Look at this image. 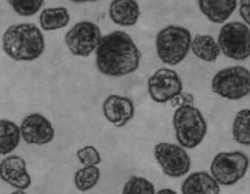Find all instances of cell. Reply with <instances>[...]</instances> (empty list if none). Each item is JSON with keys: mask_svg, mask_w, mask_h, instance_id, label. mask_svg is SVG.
<instances>
[{"mask_svg": "<svg viewBox=\"0 0 250 194\" xmlns=\"http://www.w3.org/2000/svg\"><path fill=\"white\" fill-rule=\"evenodd\" d=\"M142 54L131 36L115 31L102 37L96 49V65L102 74L124 77L138 69Z\"/></svg>", "mask_w": 250, "mask_h": 194, "instance_id": "cell-1", "label": "cell"}, {"mask_svg": "<svg viewBox=\"0 0 250 194\" xmlns=\"http://www.w3.org/2000/svg\"><path fill=\"white\" fill-rule=\"evenodd\" d=\"M45 46L43 33L33 23L11 25L2 39L4 52L16 61L29 62L39 59L43 55Z\"/></svg>", "mask_w": 250, "mask_h": 194, "instance_id": "cell-2", "label": "cell"}, {"mask_svg": "<svg viewBox=\"0 0 250 194\" xmlns=\"http://www.w3.org/2000/svg\"><path fill=\"white\" fill-rule=\"evenodd\" d=\"M173 126L178 143L187 149L200 145L208 131L207 122L201 112L188 104L183 105L175 110Z\"/></svg>", "mask_w": 250, "mask_h": 194, "instance_id": "cell-3", "label": "cell"}, {"mask_svg": "<svg viewBox=\"0 0 250 194\" xmlns=\"http://www.w3.org/2000/svg\"><path fill=\"white\" fill-rule=\"evenodd\" d=\"M191 41L192 37L188 29L178 25L167 26L156 36L158 57L167 65H178L188 55Z\"/></svg>", "mask_w": 250, "mask_h": 194, "instance_id": "cell-4", "label": "cell"}, {"mask_svg": "<svg viewBox=\"0 0 250 194\" xmlns=\"http://www.w3.org/2000/svg\"><path fill=\"white\" fill-rule=\"evenodd\" d=\"M211 89L223 98L241 100L250 94V71L243 66L220 70L212 78Z\"/></svg>", "mask_w": 250, "mask_h": 194, "instance_id": "cell-5", "label": "cell"}, {"mask_svg": "<svg viewBox=\"0 0 250 194\" xmlns=\"http://www.w3.org/2000/svg\"><path fill=\"white\" fill-rule=\"evenodd\" d=\"M218 43L225 56L234 60H245L250 56V30L247 24L231 21L222 26Z\"/></svg>", "mask_w": 250, "mask_h": 194, "instance_id": "cell-6", "label": "cell"}, {"mask_svg": "<svg viewBox=\"0 0 250 194\" xmlns=\"http://www.w3.org/2000/svg\"><path fill=\"white\" fill-rule=\"evenodd\" d=\"M250 166V159L240 151L222 152L212 160L211 175L219 185L229 186L245 176Z\"/></svg>", "mask_w": 250, "mask_h": 194, "instance_id": "cell-7", "label": "cell"}, {"mask_svg": "<svg viewBox=\"0 0 250 194\" xmlns=\"http://www.w3.org/2000/svg\"><path fill=\"white\" fill-rule=\"evenodd\" d=\"M102 39L100 27L88 21L77 23L65 36V44L70 52L82 58L90 56L97 49Z\"/></svg>", "mask_w": 250, "mask_h": 194, "instance_id": "cell-8", "label": "cell"}, {"mask_svg": "<svg viewBox=\"0 0 250 194\" xmlns=\"http://www.w3.org/2000/svg\"><path fill=\"white\" fill-rule=\"evenodd\" d=\"M154 157L164 173L169 177H181L187 175L191 168L189 155L181 145L159 143L154 147Z\"/></svg>", "mask_w": 250, "mask_h": 194, "instance_id": "cell-9", "label": "cell"}, {"mask_svg": "<svg viewBox=\"0 0 250 194\" xmlns=\"http://www.w3.org/2000/svg\"><path fill=\"white\" fill-rule=\"evenodd\" d=\"M147 90L153 101L165 103L181 94L183 83L174 70L159 68L148 78Z\"/></svg>", "mask_w": 250, "mask_h": 194, "instance_id": "cell-10", "label": "cell"}, {"mask_svg": "<svg viewBox=\"0 0 250 194\" xmlns=\"http://www.w3.org/2000/svg\"><path fill=\"white\" fill-rule=\"evenodd\" d=\"M21 136L27 144L43 145L55 138V129L49 119L39 113L26 116L21 124Z\"/></svg>", "mask_w": 250, "mask_h": 194, "instance_id": "cell-11", "label": "cell"}, {"mask_svg": "<svg viewBox=\"0 0 250 194\" xmlns=\"http://www.w3.org/2000/svg\"><path fill=\"white\" fill-rule=\"evenodd\" d=\"M0 176L2 180L17 189L26 190L31 185L30 175L25 160L18 155H11L0 164Z\"/></svg>", "mask_w": 250, "mask_h": 194, "instance_id": "cell-12", "label": "cell"}, {"mask_svg": "<svg viewBox=\"0 0 250 194\" xmlns=\"http://www.w3.org/2000/svg\"><path fill=\"white\" fill-rule=\"evenodd\" d=\"M104 115L106 119L117 128L125 126L134 117V103L127 97L111 95L104 101Z\"/></svg>", "mask_w": 250, "mask_h": 194, "instance_id": "cell-13", "label": "cell"}, {"mask_svg": "<svg viewBox=\"0 0 250 194\" xmlns=\"http://www.w3.org/2000/svg\"><path fill=\"white\" fill-rule=\"evenodd\" d=\"M109 14L115 24L131 27L140 18V5L136 0H113L109 5Z\"/></svg>", "mask_w": 250, "mask_h": 194, "instance_id": "cell-14", "label": "cell"}, {"mask_svg": "<svg viewBox=\"0 0 250 194\" xmlns=\"http://www.w3.org/2000/svg\"><path fill=\"white\" fill-rule=\"evenodd\" d=\"M202 14L215 24H223L236 9L237 0H197Z\"/></svg>", "mask_w": 250, "mask_h": 194, "instance_id": "cell-15", "label": "cell"}, {"mask_svg": "<svg viewBox=\"0 0 250 194\" xmlns=\"http://www.w3.org/2000/svg\"><path fill=\"white\" fill-rule=\"evenodd\" d=\"M219 182L206 172L191 174L181 185L183 194H214L220 193Z\"/></svg>", "mask_w": 250, "mask_h": 194, "instance_id": "cell-16", "label": "cell"}, {"mask_svg": "<svg viewBox=\"0 0 250 194\" xmlns=\"http://www.w3.org/2000/svg\"><path fill=\"white\" fill-rule=\"evenodd\" d=\"M191 49L197 58L206 62H215L221 54L219 43L210 35H197L192 39Z\"/></svg>", "mask_w": 250, "mask_h": 194, "instance_id": "cell-17", "label": "cell"}, {"mask_svg": "<svg viewBox=\"0 0 250 194\" xmlns=\"http://www.w3.org/2000/svg\"><path fill=\"white\" fill-rule=\"evenodd\" d=\"M21 128L12 121H0V153L2 155L14 151L21 141Z\"/></svg>", "mask_w": 250, "mask_h": 194, "instance_id": "cell-18", "label": "cell"}, {"mask_svg": "<svg viewBox=\"0 0 250 194\" xmlns=\"http://www.w3.org/2000/svg\"><path fill=\"white\" fill-rule=\"evenodd\" d=\"M71 17L64 7L48 8L42 11L40 15L41 27L46 31H54L67 27Z\"/></svg>", "mask_w": 250, "mask_h": 194, "instance_id": "cell-19", "label": "cell"}, {"mask_svg": "<svg viewBox=\"0 0 250 194\" xmlns=\"http://www.w3.org/2000/svg\"><path fill=\"white\" fill-rule=\"evenodd\" d=\"M232 137L238 144L250 146V109H244L236 114L232 123Z\"/></svg>", "mask_w": 250, "mask_h": 194, "instance_id": "cell-20", "label": "cell"}, {"mask_svg": "<svg viewBox=\"0 0 250 194\" xmlns=\"http://www.w3.org/2000/svg\"><path fill=\"white\" fill-rule=\"evenodd\" d=\"M101 172L96 166H88L79 169L74 176V183L80 191H87L97 185Z\"/></svg>", "mask_w": 250, "mask_h": 194, "instance_id": "cell-21", "label": "cell"}, {"mask_svg": "<svg viewBox=\"0 0 250 194\" xmlns=\"http://www.w3.org/2000/svg\"><path fill=\"white\" fill-rule=\"evenodd\" d=\"M10 5L18 15L32 17L36 15L43 6L44 0H8Z\"/></svg>", "mask_w": 250, "mask_h": 194, "instance_id": "cell-22", "label": "cell"}, {"mask_svg": "<svg viewBox=\"0 0 250 194\" xmlns=\"http://www.w3.org/2000/svg\"><path fill=\"white\" fill-rule=\"evenodd\" d=\"M155 187L146 178L132 176L124 185L123 194H155Z\"/></svg>", "mask_w": 250, "mask_h": 194, "instance_id": "cell-23", "label": "cell"}, {"mask_svg": "<svg viewBox=\"0 0 250 194\" xmlns=\"http://www.w3.org/2000/svg\"><path fill=\"white\" fill-rule=\"evenodd\" d=\"M77 155L80 163L85 166H96L102 162L100 153L93 146H85L80 149Z\"/></svg>", "mask_w": 250, "mask_h": 194, "instance_id": "cell-24", "label": "cell"}, {"mask_svg": "<svg viewBox=\"0 0 250 194\" xmlns=\"http://www.w3.org/2000/svg\"><path fill=\"white\" fill-rule=\"evenodd\" d=\"M239 14L245 24L250 27V0H240Z\"/></svg>", "mask_w": 250, "mask_h": 194, "instance_id": "cell-25", "label": "cell"}, {"mask_svg": "<svg viewBox=\"0 0 250 194\" xmlns=\"http://www.w3.org/2000/svg\"><path fill=\"white\" fill-rule=\"evenodd\" d=\"M159 194H176L175 191L171 189H162L159 191Z\"/></svg>", "mask_w": 250, "mask_h": 194, "instance_id": "cell-26", "label": "cell"}, {"mask_svg": "<svg viewBox=\"0 0 250 194\" xmlns=\"http://www.w3.org/2000/svg\"><path fill=\"white\" fill-rule=\"evenodd\" d=\"M69 1L76 2V3H84V2H94L97 0H69Z\"/></svg>", "mask_w": 250, "mask_h": 194, "instance_id": "cell-27", "label": "cell"}]
</instances>
